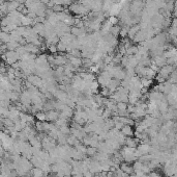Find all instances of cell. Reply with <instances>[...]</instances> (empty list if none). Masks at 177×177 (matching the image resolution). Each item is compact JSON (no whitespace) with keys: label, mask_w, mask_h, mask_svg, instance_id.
<instances>
[{"label":"cell","mask_w":177,"mask_h":177,"mask_svg":"<svg viewBox=\"0 0 177 177\" xmlns=\"http://www.w3.org/2000/svg\"><path fill=\"white\" fill-rule=\"evenodd\" d=\"M1 55H2L1 56L2 60L7 65H10V66H12L13 64H15V63L20 60V56L18 55V53H17L15 50H6Z\"/></svg>","instance_id":"1"},{"label":"cell","mask_w":177,"mask_h":177,"mask_svg":"<svg viewBox=\"0 0 177 177\" xmlns=\"http://www.w3.org/2000/svg\"><path fill=\"white\" fill-rule=\"evenodd\" d=\"M175 68L176 67L171 66V65H165L164 67H162L159 69V71H157V75L162 76V77H164L166 80H167L168 78H169L170 74L175 70Z\"/></svg>","instance_id":"2"},{"label":"cell","mask_w":177,"mask_h":177,"mask_svg":"<svg viewBox=\"0 0 177 177\" xmlns=\"http://www.w3.org/2000/svg\"><path fill=\"white\" fill-rule=\"evenodd\" d=\"M119 169L121 170V171H123L124 173H126L128 175L134 173L133 166L130 165V164H128V163H125V161H121V163L119 164Z\"/></svg>","instance_id":"3"},{"label":"cell","mask_w":177,"mask_h":177,"mask_svg":"<svg viewBox=\"0 0 177 177\" xmlns=\"http://www.w3.org/2000/svg\"><path fill=\"white\" fill-rule=\"evenodd\" d=\"M46 117H47V121L55 122L59 117V111L55 110L48 111H46Z\"/></svg>","instance_id":"4"},{"label":"cell","mask_w":177,"mask_h":177,"mask_svg":"<svg viewBox=\"0 0 177 177\" xmlns=\"http://www.w3.org/2000/svg\"><path fill=\"white\" fill-rule=\"evenodd\" d=\"M120 132H121L124 137H133V135H134L133 127L130 125H123V127L120 129Z\"/></svg>","instance_id":"5"},{"label":"cell","mask_w":177,"mask_h":177,"mask_svg":"<svg viewBox=\"0 0 177 177\" xmlns=\"http://www.w3.org/2000/svg\"><path fill=\"white\" fill-rule=\"evenodd\" d=\"M140 30V25L137 24V25H133L132 27L128 28V36L130 39H134V37L137 34V32Z\"/></svg>","instance_id":"6"},{"label":"cell","mask_w":177,"mask_h":177,"mask_svg":"<svg viewBox=\"0 0 177 177\" xmlns=\"http://www.w3.org/2000/svg\"><path fill=\"white\" fill-rule=\"evenodd\" d=\"M0 41L2 42V44H6L10 41V34L4 31H0Z\"/></svg>","instance_id":"7"},{"label":"cell","mask_w":177,"mask_h":177,"mask_svg":"<svg viewBox=\"0 0 177 177\" xmlns=\"http://www.w3.org/2000/svg\"><path fill=\"white\" fill-rule=\"evenodd\" d=\"M30 173H31L32 177H43L44 176V172L41 169L39 168H32L30 170Z\"/></svg>","instance_id":"8"},{"label":"cell","mask_w":177,"mask_h":177,"mask_svg":"<svg viewBox=\"0 0 177 177\" xmlns=\"http://www.w3.org/2000/svg\"><path fill=\"white\" fill-rule=\"evenodd\" d=\"M35 118L36 120L39 122H46L47 121V117H46V111H38V113L35 114Z\"/></svg>","instance_id":"9"},{"label":"cell","mask_w":177,"mask_h":177,"mask_svg":"<svg viewBox=\"0 0 177 177\" xmlns=\"http://www.w3.org/2000/svg\"><path fill=\"white\" fill-rule=\"evenodd\" d=\"M152 82H153V80L152 79H148V78H141V84H142V88H150V86L152 84Z\"/></svg>","instance_id":"10"},{"label":"cell","mask_w":177,"mask_h":177,"mask_svg":"<svg viewBox=\"0 0 177 177\" xmlns=\"http://www.w3.org/2000/svg\"><path fill=\"white\" fill-rule=\"evenodd\" d=\"M97 152V147H91V146H88V147L86 148V155L89 157H93Z\"/></svg>","instance_id":"11"},{"label":"cell","mask_w":177,"mask_h":177,"mask_svg":"<svg viewBox=\"0 0 177 177\" xmlns=\"http://www.w3.org/2000/svg\"><path fill=\"white\" fill-rule=\"evenodd\" d=\"M119 31H120V27L118 25H113V26H111V28H110V34H112V36H114V37H116L117 38V36H119Z\"/></svg>","instance_id":"12"},{"label":"cell","mask_w":177,"mask_h":177,"mask_svg":"<svg viewBox=\"0 0 177 177\" xmlns=\"http://www.w3.org/2000/svg\"><path fill=\"white\" fill-rule=\"evenodd\" d=\"M59 131L65 135H69V134H71V127H69V125L61 126V127H59Z\"/></svg>","instance_id":"13"},{"label":"cell","mask_w":177,"mask_h":177,"mask_svg":"<svg viewBox=\"0 0 177 177\" xmlns=\"http://www.w3.org/2000/svg\"><path fill=\"white\" fill-rule=\"evenodd\" d=\"M56 48H57V52H66V45L61 43L60 41L56 44Z\"/></svg>","instance_id":"14"},{"label":"cell","mask_w":177,"mask_h":177,"mask_svg":"<svg viewBox=\"0 0 177 177\" xmlns=\"http://www.w3.org/2000/svg\"><path fill=\"white\" fill-rule=\"evenodd\" d=\"M86 148H87L86 146L83 145V144H81V143L75 146V149L78 150L79 152H81V153H83V154H86Z\"/></svg>","instance_id":"15"},{"label":"cell","mask_w":177,"mask_h":177,"mask_svg":"<svg viewBox=\"0 0 177 177\" xmlns=\"http://www.w3.org/2000/svg\"><path fill=\"white\" fill-rule=\"evenodd\" d=\"M116 108H117V111H126L128 103H124V102H117Z\"/></svg>","instance_id":"16"},{"label":"cell","mask_w":177,"mask_h":177,"mask_svg":"<svg viewBox=\"0 0 177 177\" xmlns=\"http://www.w3.org/2000/svg\"><path fill=\"white\" fill-rule=\"evenodd\" d=\"M51 10L53 13H60V12H63V6L60 5V4H55V5H53V7H52Z\"/></svg>","instance_id":"17"},{"label":"cell","mask_w":177,"mask_h":177,"mask_svg":"<svg viewBox=\"0 0 177 177\" xmlns=\"http://www.w3.org/2000/svg\"><path fill=\"white\" fill-rule=\"evenodd\" d=\"M100 95H102L103 97H105V98L109 97V96L111 95V92L109 91V90L107 89V88H103L102 90H100Z\"/></svg>","instance_id":"18"},{"label":"cell","mask_w":177,"mask_h":177,"mask_svg":"<svg viewBox=\"0 0 177 177\" xmlns=\"http://www.w3.org/2000/svg\"><path fill=\"white\" fill-rule=\"evenodd\" d=\"M108 22L113 26V25H117V23L119 22V21H118V18H117V17H115V16H110V18H109Z\"/></svg>","instance_id":"19"},{"label":"cell","mask_w":177,"mask_h":177,"mask_svg":"<svg viewBox=\"0 0 177 177\" xmlns=\"http://www.w3.org/2000/svg\"><path fill=\"white\" fill-rule=\"evenodd\" d=\"M48 49L51 53H56L57 52V48H56V45H49L48 46Z\"/></svg>","instance_id":"20"},{"label":"cell","mask_w":177,"mask_h":177,"mask_svg":"<svg viewBox=\"0 0 177 177\" xmlns=\"http://www.w3.org/2000/svg\"><path fill=\"white\" fill-rule=\"evenodd\" d=\"M14 1H16V2H18V3H20V4H22V3H24V2H26V0H14Z\"/></svg>","instance_id":"21"},{"label":"cell","mask_w":177,"mask_h":177,"mask_svg":"<svg viewBox=\"0 0 177 177\" xmlns=\"http://www.w3.org/2000/svg\"><path fill=\"white\" fill-rule=\"evenodd\" d=\"M72 177H83V174L80 173V174H75V175H72Z\"/></svg>","instance_id":"22"},{"label":"cell","mask_w":177,"mask_h":177,"mask_svg":"<svg viewBox=\"0 0 177 177\" xmlns=\"http://www.w3.org/2000/svg\"><path fill=\"white\" fill-rule=\"evenodd\" d=\"M128 177H138V176L135 173H132V174H130V175H128Z\"/></svg>","instance_id":"23"},{"label":"cell","mask_w":177,"mask_h":177,"mask_svg":"<svg viewBox=\"0 0 177 177\" xmlns=\"http://www.w3.org/2000/svg\"><path fill=\"white\" fill-rule=\"evenodd\" d=\"M0 118H1V116H0Z\"/></svg>","instance_id":"24"}]
</instances>
